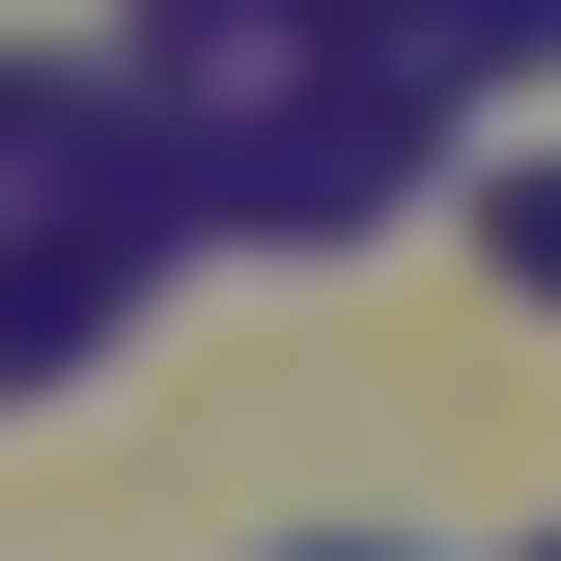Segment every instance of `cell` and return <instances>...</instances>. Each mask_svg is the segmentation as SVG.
Returning a JSON list of instances; mask_svg holds the SVG:
<instances>
[{
    "label": "cell",
    "instance_id": "cell-3",
    "mask_svg": "<svg viewBox=\"0 0 561 561\" xmlns=\"http://www.w3.org/2000/svg\"><path fill=\"white\" fill-rule=\"evenodd\" d=\"M280 561H421V534H280Z\"/></svg>",
    "mask_w": 561,
    "mask_h": 561
},
{
    "label": "cell",
    "instance_id": "cell-4",
    "mask_svg": "<svg viewBox=\"0 0 561 561\" xmlns=\"http://www.w3.org/2000/svg\"><path fill=\"white\" fill-rule=\"evenodd\" d=\"M534 561H561V534H534Z\"/></svg>",
    "mask_w": 561,
    "mask_h": 561
},
{
    "label": "cell",
    "instance_id": "cell-2",
    "mask_svg": "<svg viewBox=\"0 0 561 561\" xmlns=\"http://www.w3.org/2000/svg\"><path fill=\"white\" fill-rule=\"evenodd\" d=\"M478 253H505V280H561V169H478Z\"/></svg>",
    "mask_w": 561,
    "mask_h": 561
},
{
    "label": "cell",
    "instance_id": "cell-1",
    "mask_svg": "<svg viewBox=\"0 0 561 561\" xmlns=\"http://www.w3.org/2000/svg\"><path fill=\"white\" fill-rule=\"evenodd\" d=\"M505 57H561V0H393V84H505Z\"/></svg>",
    "mask_w": 561,
    "mask_h": 561
}]
</instances>
